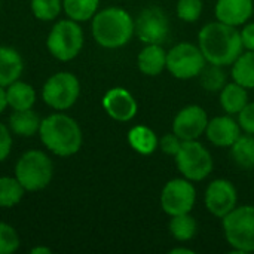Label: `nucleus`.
<instances>
[{"label":"nucleus","mask_w":254,"mask_h":254,"mask_svg":"<svg viewBox=\"0 0 254 254\" xmlns=\"http://www.w3.org/2000/svg\"><path fill=\"white\" fill-rule=\"evenodd\" d=\"M253 0H217L214 6V15L217 21L232 25L243 27L253 16Z\"/></svg>","instance_id":"16"},{"label":"nucleus","mask_w":254,"mask_h":254,"mask_svg":"<svg viewBox=\"0 0 254 254\" xmlns=\"http://www.w3.org/2000/svg\"><path fill=\"white\" fill-rule=\"evenodd\" d=\"M174 158L180 174L193 183L205 180L214 167L211 153L198 140L183 141L179 153Z\"/></svg>","instance_id":"5"},{"label":"nucleus","mask_w":254,"mask_h":254,"mask_svg":"<svg viewBox=\"0 0 254 254\" xmlns=\"http://www.w3.org/2000/svg\"><path fill=\"white\" fill-rule=\"evenodd\" d=\"M31 10L37 19H55L61 12V0H31Z\"/></svg>","instance_id":"29"},{"label":"nucleus","mask_w":254,"mask_h":254,"mask_svg":"<svg viewBox=\"0 0 254 254\" xmlns=\"http://www.w3.org/2000/svg\"><path fill=\"white\" fill-rule=\"evenodd\" d=\"M198 46L208 64L228 67L244 51L241 31L238 27L220 21L205 24L198 34Z\"/></svg>","instance_id":"1"},{"label":"nucleus","mask_w":254,"mask_h":254,"mask_svg":"<svg viewBox=\"0 0 254 254\" xmlns=\"http://www.w3.org/2000/svg\"><path fill=\"white\" fill-rule=\"evenodd\" d=\"M92 34L103 48H122L134 36V19L121 7H107L94 15Z\"/></svg>","instance_id":"3"},{"label":"nucleus","mask_w":254,"mask_h":254,"mask_svg":"<svg viewBox=\"0 0 254 254\" xmlns=\"http://www.w3.org/2000/svg\"><path fill=\"white\" fill-rule=\"evenodd\" d=\"M48 49L60 61H70L83 46V31L73 19H63L54 25L48 36Z\"/></svg>","instance_id":"8"},{"label":"nucleus","mask_w":254,"mask_h":254,"mask_svg":"<svg viewBox=\"0 0 254 254\" xmlns=\"http://www.w3.org/2000/svg\"><path fill=\"white\" fill-rule=\"evenodd\" d=\"M100 0H64L65 13L73 21H88L97 13Z\"/></svg>","instance_id":"26"},{"label":"nucleus","mask_w":254,"mask_h":254,"mask_svg":"<svg viewBox=\"0 0 254 254\" xmlns=\"http://www.w3.org/2000/svg\"><path fill=\"white\" fill-rule=\"evenodd\" d=\"M241 127L232 115L216 116L208 121L205 135L208 141L217 147H231L241 135Z\"/></svg>","instance_id":"15"},{"label":"nucleus","mask_w":254,"mask_h":254,"mask_svg":"<svg viewBox=\"0 0 254 254\" xmlns=\"http://www.w3.org/2000/svg\"><path fill=\"white\" fill-rule=\"evenodd\" d=\"M198 77H199L201 86L208 92H220L223 89V86L228 83L226 71L223 70V67L208 64V63Z\"/></svg>","instance_id":"28"},{"label":"nucleus","mask_w":254,"mask_h":254,"mask_svg":"<svg viewBox=\"0 0 254 254\" xmlns=\"http://www.w3.org/2000/svg\"><path fill=\"white\" fill-rule=\"evenodd\" d=\"M39 253L49 254L51 253V250H49V249H46V247H37V249H33V250H31V254H39Z\"/></svg>","instance_id":"38"},{"label":"nucleus","mask_w":254,"mask_h":254,"mask_svg":"<svg viewBox=\"0 0 254 254\" xmlns=\"http://www.w3.org/2000/svg\"><path fill=\"white\" fill-rule=\"evenodd\" d=\"M18 247H19V237L16 231L6 223H0V254L15 253Z\"/></svg>","instance_id":"31"},{"label":"nucleus","mask_w":254,"mask_h":254,"mask_svg":"<svg viewBox=\"0 0 254 254\" xmlns=\"http://www.w3.org/2000/svg\"><path fill=\"white\" fill-rule=\"evenodd\" d=\"M129 146L140 155H152L159 147V138L153 129L144 125H135L128 132Z\"/></svg>","instance_id":"20"},{"label":"nucleus","mask_w":254,"mask_h":254,"mask_svg":"<svg viewBox=\"0 0 254 254\" xmlns=\"http://www.w3.org/2000/svg\"><path fill=\"white\" fill-rule=\"evenodd\" d=\"M7 106V98H6V91L3 89V86H0V113L4 112Z\"/></svg>","instance_id":"36"},{"label":"nucleus","mask_w":254,"mask_h":254,"mask_svg":"<svg viewBox=\"0 0 254 254\" xmlns=\"http://www.w3.org/2000/svg\"><path fill=\"white\" fill-rule=\"evenodd\" d=\"M182 143L183 140L174 134V132H168V134H164L161 138H159V149L165 153V155H170V156H176L182 147Z\"/></svg>","instance_id":"32"},{"label":"nucleus","mask_w":254,"mask_h":254,"mask_svg":"<svg viewBox=\"0 0 254 254\" xmlns=\"http://www.w3.org/2000/svg\"><path fill=\"white\" fill-rule=\"evenodd\" d=\"M241 39H243V46L246 51H254V22L243 25Z\"/></svg>","instance_id":"35"},{"label":"nucleus","mask_w":254,"mask_h":254,"mask_svg":"<svg viewBox=\"0 0 254 254\" xmlns=\"http://www.w3.org/2000/svg\"><path fill=\"white\" fill-rule=\"evenodd\" d=\"M80 94V83L71 73L61 71L48 79L43 86L42 97L48 106L57 110L70 109Z\"/></svg>","instance_id":"10"},{"label":"nucleus","mask_w":254,"mask_h":254,"mask_svg":"<svg viewBox=\"0 0 254 254\" xmlns=\"http://www.w3.org/2000/svg\"><path fill=\"white\" fill-rule=\"evenodd\" d=\"M207 60L198 45L190 42H182L167 51V70L180 80H189L198 77Z\"/></svg>","instance_id":"7"},{"label":"nucleus","mask_w":254,"mask_h":254,"mask_svg":"<svg viewBox=\"0 0 254 254\" xmlns=\"http://www.w3.org/2000/svg\"><path fill=\"white\" fill-rule=\"evenodd\" d=\"M40 119L39 116L31 110V109H25V110H15L13 115L9 118V127L10 129L21 137H31L34 135V132L39 131L40 128Z\"/></svg>","instance_id":"23"},{"label":"nucleus","mask_w":254,"mask_h":254,"mask_svg":"<svg viewBox=\"0 0 254 254\" xmlns=\"http://www.w3.org/2000/svg\"><path fill=\"white\" fill-rule=\"evenodd\" d=\"M138 70L146 76H158L167 68V51L162 45H146L137 57Z\"/></svg>","instance_id":"17"},{"label":"nucleus","mask_w":254,"mask_h":254,"mask_svg":"<svg viewBox=\"0 0 254 254\" xmlns=\"http://www.w3.org/2000/svg\"><path fill=\"white\" fill-rule=\"evenodd\" d=\"M54 167L51 159L40 150L24 153L15 167V176L25 190H40L51 183Z\"/></svg>","instance_id":"6"},{"label":"nucleus","mask_w":254,"mask_h":254,"mask_svg":"<svg viewBox=\"0 0 254 254\" xmlns=\"http://www.w3.org/2000/svg\"><path fill=\"white\" fill-rule=\"evenodd\" d=\"M204 202L207 210L217 219H223L229 214L238 204V192L232 182L226 179L213 180L204 195Z\"/></svg>","instance_id":"12"},{"label":"nucleus","mask_w":254,"mask_h":254,"mask_svg":"<svg viewBox=\"0 0 254 254\" xmlns=\"http://www.w3.org/2000/svg\"><path fill=\"white\" fill-rule=\"evenodd\" d=\"M222 226L235 253H254V205H237L222 219Z\"/></svg>","instance_id":"4"},{"label":"nucleus","mask_w":254,"mask_h":254,"mask_svg":"<svg viewBox=\"0 0 254 254\" xmlns=\"http://www.w3.org/2000/svg\"><path fill=\"white\" fill-rule=\"evenodd\" d=\"M171 254H193V250H190V249H185V247H179V249H173L171 252H170Z\"/></svg>","instance_id":"37"},{"label":"nucleus","mask_w":254,"mask_h":254,"mask_svg":"<svg viewBox=\"0 0 254 254\" xmlns=\"http://www.w3.org/2000/svg\"><path fill=\"white\" fill-rule=\"evenodd\" d=\"M103 107L118 122H128L135 118L138 106L135 98L125 88H112L103 97Z\"/></svg>","instance_id":"14"},{"label":"nucleus","mask_w":254,"mask_h":254,"mask_svg":"<svg viewBox=\"0 0 254 254\" xmlns=\"http://www.w3.org/2000/svg\"><path fill=\"white\" fill-rule=\"evenodd\" d=\"M231 74L234 82L247 89H254V51L241 52L232 64Z\"/></svg>","instance_id":"22"},{"label":"nucleus","mask_w":254,"mask_h":254,"mask_svg":"<svg viewBox=\"0 0 254 254\" xmlns=\"http://www.w3.org/2000/svg\"><path fill=\"white\" fill-rule=\"evenodd\" d=\"M42 143L58 156H71L82 147V129L79 124L67 115H51L40 122Z\"/></svg>","instance_id":"2"},{"label":"nucleus","mask_w":254,"mask_h":254,"mask_svg":"<svg viewBox=\"0 0 254 254\" xmlns=\"http://www.w3.org/2000/svg\"><path fill=\"white\" fill-rule=\"evenodd\" d=\"M24 190L16 177H0V207L10 208L16 205L22 199Z\"/></svg>","instance_id":"27"},{"label":"nucleus","mask_w":254,"mask_h":254,"mask_svg":"<svg viewBox=\"0 0 254 254\" xmlns=\"http://www.w3.org/2000/svg\"><path fill=\"white\" fill-rule=\"evenodd\" d=\"M164 213L171 216L190 213L196 202V189L193 182L182 177L165 183L159 198Z\"/></svg>","instance_id":"9"},{"label":"nucleus","mask_w":254,"mask_h":254,"mask_svg":"<svg viewBox=\"0 0 254 254\" xmlns=\"http://www.w3.org/2000/svg\"><path fill=\"white\" fill-rule=\"evenodd\" d=\"M232 161L244 170L254 168V135L246 134L240 135L238 140L231 146Z\"/></svg>","instance_id":"24"},{"label":"nucleus","mask_w":254,"mask_h":254,"mask_svg":"<svg viewBox=\"0 0 254 254\" xmlns=\"http://www.w3.org/2000/svg\"><path fill=\"white\" fill-rule=\"evenodd\" d=\"M238 124L246 134L254 135V103H247V106L238 113Z\"/></svg>","instance_id":"33"},{"label":"nucleus","mask_w":254,"mask_h":254,"mask_svg":"<svg viewBox=\"0 0 254 254\" xmlns=\"http://www.w3.org/2000/svg\"><path fill=\"white\" fill-rule=\"evenodd\" d=\"M202 0H179L176 6L177 16L185 22H196L202 15Z\"/></svg>","instance_id":"30"},{"label":"nucleus","mask_w":254,"mask_h":254,"mask_svg":"<svg viewBox=\"0 0 254 254\" xmlns=\"http://www.w3.org/2000/svg\"><path fill=\"white\" fill-rule=\"evenodd\" d=\"M24 68L21 55L7 46H0V86H9L21 76Z\"/></svg>","instance_id":"18"},{"label":"nucleus","mask_w":254,"mask_h":254,"mask_svg":"<svg viewBox=\"0 0 254 254\" xmlns=\"http://www.w3.org/2000/svg\"><path fill=\"white\" fill-rule=\"evenodd\" d=\"M168 229L171 237L176 241L186 243L190 241L196 232H198V223L195 217L190 216V213L186 214H179V216H171V220L168 223Z\"/></svg>","instance_id":"25"},{"label":"nucleus","mask_w":254,"mask_h":254,"mask_svg":"<svg viewBox=\"0 0 254 254\" xmlns=\"http://www.w3.org/2000/svg\"><path fill=\"white\" fill-rule=\"evenodd\" d=\"M249 103L247 88L241 86L237 82L226 83L220 91V106L226 115H238Z\"/></svg>","instance_id":"19"},{"label":"nucleus","mask_w":254,"mask_h":254,"mask_svg":"<svg viewBox=\"0 0 254 254\" xmlns=\"http://www.w3.org/2000/svg\"><path fill=\"white\" fill-rule=\"evenodd\" d=\"M208 121L207 112L201 106L190 104L183 107L176 115L173 121V132L177 134L183 141L198 140L205 134Z\"/></svg>","instance_id":"13"},{"label":"nucleus","mask_w":254,"mask_h":254,"mask_svg":"<svg viewBox=\"0 0 254 254\" xmlns=\"http://www.w3.org/2000/svg\"><path fill=\"white\" fill-rule=\"evenodd\" d=\"M134 34L144 43L162 45L170 36V19L162 7L143 9L134 21Z\"/></svg>","instance_id":"11"},{"label":"nucleus","mask_w":254,"mask_h":254,"mask_svg":"<svg viewBox=\"0 0 254 254\" xmlns=\"http://www.w3.org/2000/svg\"><path fill=\"white\" fill-rule=\"evenodd\" d=\"M10 147H12L10 132L3 124H0V162L7 158V155L10 153Z\"/></svg>","instance_id":"34"},{"label":"nucleus","mask_w":254,"mask_h":254,"mask_svg":"<svg viewBox=\"0 0 254 254\" xmlns=\"http://www.w3.org/2000/svg\"><path fill=\"white\" fill-rule=\"evenodd\" d=\"M6 98L7 106H10L13 110H25L33 107L36 101V92L28 83L15 80L6 89Z\"/></svg>","instance_id":"21"}]
</instances>
